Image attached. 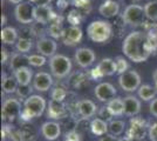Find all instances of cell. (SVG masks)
Returning a JSON list of instances; mask_svg holds the SVG:
<instances>
[{"instance_id":"obj_36","label":"cell","mask_w":157,"mask_h":141,"mask_svg":"<svg viewBox=\"0 0 157 141\" xmlns=\"http://www.w3.org/2000/svg\"><path fill=\"white\" fill-rule=\"evenodd\" d=\"M31 92H32L31 86H20V85L19 87H18V91H17L18 95H19L21 99H25V100H26L27 98L31 96Z\"/></svg>"},{"instance_id":"obj_48","label":"cell","mask_w":157,"mask_h":141,"mask_svg":"<svg viewBox=\"0 0 157 141\" xmlns=\"http://www.w3.org/2000/svg\"><path fill=\"white\" fill-rule=\"evenodd\" d=\"M118 141H131L128 136H124V138H121V139H118Z\"/></svg>"},{"instance_id":"obj_47","label":"cell","mask_w":157,"mask_h":141,"mask_svg":"<svg viewBox=\"0 0 157 141\" xmlns=\"http://www.w3.org/2000/svg\"><path fill=\"white\" fill-rule=\"evenodd\" d=\"M152 79H154V82H157V69L152 74Z\"/></svg>"},{"instance_id":"obj_16","label":"cell","mask_w":157,"mask_h":141,"mask_svg":"<svg viewBox=\"0 0 157 141\" xmlns=\"http://www.w3.org/2000/svg\"><path fill=\"white\" fill-rule=\"evenodd\" d=\"M36 49L41 55L52 58L58 49V44L52 38H40L36 42Z\"/></svg>"},{"instance_id":"obj_49","label":"cell","mask_w":157,"mask_h":141,"mask_svg":"<svg viewBox=\"0 0 157 141\" xmlns=\"http://www.w3.org/2000/svg\"><path fill=\"white\" fill-rule=\"evenodd\" d=\"M28 1L32 2V4H38V5L40 4V0H28Z\"/></svg>"},{"instance_id":"obj_1","label":"cell","mask_w":157,"mask_h":141,"mask_svg":"<svg viewBox=\"0 0 157 141\" xmlns=\"http://www.w3.org/2000/svg\"><path fill=\"white\" fill-rule=\"evenodd\" d=\"M156 48L157 39H152L148 34L140 31L129 33L122 44V52L129 60L136 64L148 60Z\"/></svg>"},{"instance_id":"obj_11","label":"cell","mask_w":157,"mask_h":141,"mask_svg":"<svg viewBox=\"0 0 157 141\" xmlns=\"http://www.w3.org/2000/svg\"><path fill=\"white\" fill-rule=\"evenodd\" d=\"M96 59V55L94 53V51L87 47H81L78 48L75 55H74V60L76 61L78 66L81 68H88L90 67L94 61Z\"/></svg>"},{"instance_id":"obj_27","label":"cell","mask_w":157,"mask_h":141,"mask_svg":"<svg viewBox=\"0 0 157 141\" xmlns=\"http://www.w3.org/2000/svg\"><path fill=\"white\" fill-rule=\"evenodd\" d=\"M18 87H19V82L17 81L14 75L13 76L12 75H10V76L4 75V78H2V91L5 93L6 94L15 93L18 91Z\"/></svg>"},{"instance_id":"obj_4","label":"cell","mask_w":157,"mask_h":141,"mask_svg":"<svg viewBox=\"0 0 157 141\" xmlns=\"http://www.w3.org/2000/svg\"><path fill=\"white\" fill-rule=\"evenodd\" d=\"M49 68L53 76L63 79L72 71V60L63 54H55L49 59Z\"/></svg>"},{"instance_id":"obj_37","label":"cell","mask_w":157,"mask_h":141,"mask_svg":"<svg viewBox=\"0 0 157 141\" xmlns=\"http://www.w3.org/2000/svg\"><path fill=\"white\" fill-rule=\"evenodd\" d=\"M98 118L100 119H102V120L105 121H109L110 122L113 119V114L110 113V111L108 109V107L107 106H103V107L100 108V111H98Z\"/></svg>"},{"instance_id":"obj_34","label":"cell","mask_w":157,"mask_h":141,"mask_svg":"<svg viewBox=\"0 0 157 141\" xmlns=\"http://www.w3.org/2000/svg\"><path fill=\"white\" fill-rule=\"evenodd\" d=\"M115 64H116V69H117V74H123L124 72L128 71V68H129V64H128V61L125 59L124 57H121V55H118L116 57L115 59Z\"/></svg>"},{"instance_id":"obj_21","label":"cell","mask_w":157,"mask_h":141,"mask_svg":"<svg viewBox=\"0 0 157 141\" xmlns=\"http://www.w3.org/2000/svg\"><path fill=\"white\" fill-rule=\"evenodd\" d=\"M98 12L105 18H114L120 12V5L117 1L114 0H105L98 7Z\"/></svg>"},{"instance_id":"obj_10","label":"cell","mask_w":157,"mask_h":141,"mask_svg":"<svg viewBox=\"0 0 157 141\" xmlns=\"http://www.w3.org/2000/svg\"><path fill=\"white\" fill-rule=\"evenodd\" d=\"M117 73L116 69V64L114 59L110 58H105L98 62V65L92 71V76L94 79H100L102 76H110Z\"/></svg>"},{"instance_id":"obj_8","label":"cell","mask_w":157,"mask_h":141,"mask_svg":"<svg viewBox=\"0 0 157 141\" xmlns=\"http://www.w3.org/2000/svg\"><path fill=\"white\" fill-rule=\"evenodd\" d=\"M21 102L19 99L15 98H8L4 101L2 104V111H1V115L2 119L8 122L14 121L18 116L21 115Z\"/></svg>"},{"instance_id":"obj_51","label":"cell","mask_w":157,"mask_h":141,"mask_svg":"<svg viewBox=\"0 0 157 141\" xmlns=\"http://www.w3.org/2000/svg\"><path fill=\"white\" fill-rule=\"evenodd\" d=\"M155 87H156V89H157V82H155Z\"/></svg>"},{"instance_id":"obj_30","label":"cell","mask_w":157,"mask_h":141,"mask_svg":"<svg viewBox=\"0 0 157 141\" xmlns=\"http://www.w3.org/2000/svg\"><path fill=\"white\" fill-rule=\"evenodd\" d=\"M125 129V122L123 120H111L109 122V134L114 136L121 135Z\"/></svg>"},{"instance_id":"obj_7","label":"cell","mask_w":157,"mask_h":141,"mask_svg":"<svg viewBox=\"0 0 157 141\" xmlns=\"http://www.w3.org/2000/svg\"><path fill=\"white\" fill-rule=\"evenodd\" d=\"M149 131V126L147 123V121L143 120L142 118H131L130 119V127L127 132V136L130 140L141 141L145 138V135Z\"/></svg>"},{"instance_id":"obj_6","label":"cell","mask_w":157,"mask_h":141,"mask_svg":"<svg viewBox=\"0 0 157 141\" xmlns=\"http://www.w3.org/2000/svg\"><path fill=\"white\" fill-rule=\"evenodd\" d=\"M118 84L124 92H135L141 87V75L134 69H128L118 76Z\"/></svg>"},{"instance_id":"obj_19","label":"cell","mask_w":157,"mask_h":141,"mask_svg":"<svg viewBox=\"0 0 157 141\" xmlns=\"http://www.w3.org/2000/svg\"><path fill=\"white\" fill-rule=\"evenodd\" d=\"M98 106L93 102L92 100H88V99H85V100H80L78 104V115L81 116V119H85V120H88L93 118L94 115L98 113Z\"/></svg>"},{"instance_id":"obj_32","label":"cell","mask_w":157,"mask_h":141,"mask_svg":"<svg viewBox=\"0 0 157 141\" xmlns=\"http://www.w3.org/2000/svg\"><path fill=\"white\" fill-rule=\"evenodd\" d=\"M33 46V42L29 38H19V40L15 44V48L19 53L26 54L27 52L31 51V48Z\"/></svg>"},{"instance_id":"obj_14","label":"cell","mask_w":157,"mask_h":141,"mask_svg":"<svg viewBox=\"0 0 157 141\" xmlns=\"http://www.w3.org/2000/svg\"><path fill=\"white\" fill-rule=\"evenodd\" d=\"M82 37H83V33H82V29L78 26H69L68 28L63 29L62 32V41L63 44L67 45V46H75L78 45L80 41L82 40Z\"/></svg>"},{"instance_id":"obj_33","label":"cell","mask_w":157,"mask_h":141,"mask_svg":"<svg viewBox=\"0 0 157 141\" xmlns=\"http://www.w3.org/2000/svg\"><path fill=\"white\" fill-rule=\"evenodd\" d=\"M28 64L34 67H41L46 64V57L41 54H31L28 55Z\"/></svg>"},{"instance_id":"obj_44","label":"cell","mask_w":157,"mask_h":141,"mask_svg":"<svg viewBox=\"0 0 157 141\" xmlns=\"http://www.w3.org/2000/svg\"><path fill=\"white\" fill-rule=\"evenodd\" d=\"M11 4H14V5H19L21 2H24V1H26V0H8Z\"/></svg>"},{"instance_id":"obj_9","label":"cell","mask_w":157,"mask_h":141,"mask_svg":"<svg viewBox=\"0 0 157 141\" xmlns=\"http://www.w3.org/2000/svg\"><path fill=\"white\" fill-rule=\"evenodd\" d=\"M14 17L18 22L29 25L34 22V5L29 1H24L14 8Z\"/></svg>"},{"instance_id":"obj_41","label":"cell","mask_w":157,"mask_h":141,"mask_svg":"<svg viewBox=\"0 0 157 141\" xmlns=\"http://www.w3.org/2000/svg\"><path fill=\"white\" fill-rule=\"evenodd\" d=\"M149 108H150V113L155 118H157V98H155L154 100L150 102V106H149Z\"/></svg>"},{"instance_id":"obj_26","label":"cell","mask_w":157,"mask_h":141,"mask_svg":"<svg viewBox=\"0 0 157 141\" xmlns=\"http://www.w3.org/2000/svg\"><path fill=\"white\" fill-rule=\"evenodd\" d=\"M28 64V55L22 53H15L12 55V59H11V62H10V67L11 69L15 72L17 69H19L21 67H26Z\"/></svg>"},{"instance_id":"obj_25","label":"cell","mask_w":157,"mask_h":141,"mask_svg":"<svg viewBox=\"0 0 157 141\" xmlns=\"http://www.w3.org/2000/svg\"><path fill=\"white\" fill-rule=\"evenodd\" d=\"M107 107L110 111L113 116H121L124 114V102L122 98H115L107 104Z\"/></svg>"},{"instance_id":"obj_15","label":"cell","mask_w":157,"mask_h":141,"mask_svg":"<svg viewBox=\"0 0 157 141\" xmlns=\"http://www.w3.org/2000/svg\"><path fill=\"white\" fill-rule=\"evenodd\" d=\"M53 86L52 75L47 72H39L33 78V88L39 92H47Z\"/></svg>"},{"instance_id":"obj_46","label":"cell","mask_w":157,"mask_h":141,"mask_svg":"<svg viewBox=\"0 0 157 141\" xmlns=\"http://www.w3.org/2000/svg\"><path fill=\"white\" fill-rule=\"evenodd\" d=\"M4 25H6V15L5 14L1 15V26H4Z\"/></svg>"},{"instance_id":"obj_35","label":"cell","mask_w":157,"mask_h":141,"mask_svg":"<svg viewBox=\"0 0 157 141\" xmlns=\"http://www.w3.org/2000/svg\"><path fill=\"white\" fill-rule=\"evenodd\" d=\"M66 96H67V91H66L65 88L55 87L52 91V100L60 101V102H62Z\"/></svg>"},{"instance_id":"obj_31","label":"cell","mask_w":157,"mask_h":141,"mask_svg":"<svg viewBox=\"0 0 157 141\" xmlns=\"http://www.w3.org/2000/svg\"><path fill=\"white\" fill-rule=\"evenodd\" d=\"M20 132V139L21 141H33L36 138V133L34 131V128L29 125H25L19 131Z\"/></svg>"},{"instance_id":"obj_50","label":"cell","mask_w":157,"mask_h":141,"mask_svg":"<svg viewBox=\"0 0 157 141\" xmlns=\"http://www.w3.org/2000/svg\"><path fill=\"white\" fill-rule=\"evenodd\" d=\"M63 141H73V140H69V139H65Z\"/></svg>"},{"instance_id":"obj_40","label":"cell","mask_w":157,"mask_h":141,"mask_svg":"<svg viewBox=\"0 0 157 141\" xmlns=\"http://www.w3.org/2000/svg\"><path fill=\"white\" fill-rule=\"evenodd\" d=\"M73 4L78 8H86L89 6V0H73Z\"/></svg>"},{"instance_id":"obj_29","label":"cell","mask_w":157,"mask_h":141,"mask_svg":"<svg viewBox=\"0 0 157 141\" xmlns=\"http://www.w3.org/2000/svg\"><path fill=\"white\" fill-rule=\"evenodd\" d=\"M144 13H145V18L148 20L157 21V1L152 0L149 1L144 5Z\"/></svg>"},{"instance_id":"obj_23","label":"cell","mask_w":157,"mask_h":141,"mask_svg":"<svg viewBox=\"0 0 157 141\" xmlns=\"http://www.w3.org/2000/svg\"><path fill=\"white\" fill-rule=\"evenodd\" d=\"M90 131L94 135H98V136H103V135L108 134L109 132V123L107 121L102 120L100 118H95L90 121Z\"/></svg>"},{"instance_id":"obj_2","label":"cell","mask_w":157,"mask_h":141,"mask_svg":"<svg viewBox=\"0 0 157 141\" xmlns=\"http://www.w3.org/2000/svg\"><path fill=\"white\" fill-rule=\"evenodd\" d=\"M46 105V100L44 96L33 94L24 101V108L20 118L24 121H28L33 118H39L45 113Z\"/></svg>"},{"instance_id":"obj_13","label":"cell","mask_w":157,"mask_h":141,"mask_svg":"<svg viewBox=\"0 0 157 141\" xmlns=\"http://www.w3.org/2000/svg\"><path fill=\"white\" fill-rule=\"evenodd\" d=\"M68 115V108H66L63 102L55 100H49L48 108H47V116L53 120H62Z\"/></svg>"},{"instance_id":"obj_17","label":"cell","mask_w":157,"mask_h":141,"mask_svg":"<svg viewBox=\"0 0 157 141\" xmlns=\"http://www.w3.org/2000/svg\"><path fill=\"white\" fill-rule=\"evenodd\" d=\"M61 125L56 121H46L41 126V134L42 136L49 141L56 140L61 134Z\"/></svg>"},{"instance_id":"obj_45","label":"cell","mask_w":157,"mask_h":141,"mask_svg":"<svg viewBox=\"0 0 157 141\" xmlns=\"http://www.w3.org/2000/svg\"><path fill=\"white\" fill-rule=\"evenodd\" d=\"M52 2V0H40L39 5H49Z\"/></svg>"},{"instance_id":"obj_5","label":"cell","mask_w":157,"mask_h":141,"mask_svg":"<svg viewBox=\"0 0 157 141\" xmlns=\"http://www.w3.org/2000/svg\"><path fill=\"white\" fill-rule=\"evenodd\" d=\"M124 24H128L129 26L138 27L142 26L145 19V13H144V7L137 4H131L125 7V10L121 17Z\"/></svg>"},{"instance_id":"obj_38","label":"cell","mask_w":157,"mask_h":141,"mask_svg":"<svg viewBox=\"0 0 157 141\" xmlns=\"http://www.w3.org/2000/svg\"><path fill=\"white\" fill-rule=\"evenodd\" d=\"M62 32H63V31L61 29L59 22H52V24H51V27H49V34H51L52 37H55V38L61 37V35H62Z\"/></svg>"},{"instance_id":"obj_43","label":"cell","mask_w":157,"mask_h":141,"mask_svg":"<svg viewBox=\"0 0 157 141\" xmlns=\"http://www.w3.org/2000/svg\"><path fill=\"white\" fill-rule=\"evenodd\" d=\"M7 60H8V52L6 48H2L1 49V64H6Z\"/></svg>"},{"instance_id":"obj_12","label":"cell","mask_w":157,"mask_h":141,"mask_svg":"<svg viewBox=\"0 0 157 141\" xmlns=\"http://www.w3.org/2000/svg\"><path fill=\"white\" fill-rule=\"evenodd\" d=\"M116 88L109 82H101L94 89V94L101 102H109L116 96Z\"/></svg>"},{"instance_id":"obj_3","label":"cell","mask_w":157,"mask_h":141,"mask_svg":"<svg viewBox=\"0 0 157 141\" xmlns=\"http://www.w3.org/2000/svg\"><path fill=\"white\" fill-rule=\"evenodd\" d=\"M88 38L93 42L103 44L107 42L113 35V26L109 21L105 20H94L87 27Z\"/></svg>"},{"instance_id":"obj_18","label":"cell","mask_w":157,"mask_h":141,"mask_svg":"<svg viewBox=\"0 0 157 141\" xmlns=\"http://www.w3.org/2000/svg\"><path fill=\"white\" fill-rule=\"evenodd\" d=\"M54 18L52 7L49 5H35L34 6V20L38 24L46 25Z\"/></svg>"},{"instance_id":"obj_24","label":"cell","mask_w":157,"mask_h":141,"mask_svg":"<svg viewBox=\"0 0 157 141\" xmlns=\"http://www.w3.org/2000/svg\"><path fill=\"white\" fill-rule=\"evenodd\" d=\"M1 41L5 45H14L17 44L18 39V31L11 26H6L1 29Z\"/></svg>"},{"instance_id":"obj_42","label":"cell","mask_w":157,"mask_h":141,"mask_svg":"<svg viewBox=\"0 0 157 141\" xmlns=\"http://www.w3.org/2000/svg\"><path fill=\"white\" fill-rule=\"evenodd\" d=\"M100 141H118V138L111 134H105L103 136H101Z\"/></svg>"},{"instance_id":"obj_39","label":"cell","mask_w":157,"mask_h":141,"mask_svg":"<svg viewBox=\"0 0 157 141\" xmlns=\"http://www.w3.org/2000/svg\"><path fill=\"white\" fill-rule=\"evenodd\" d=\"M148 136H149L150 141H157V122H154L149 126Z\"/></svg>"},{"instance_id":"obj_22","label":"cell","mask_w":157,"mask_h":141,"mask_svg":"<svg viewBox=\"0 0 157 141\" xmlns=\"http://www.w3.org/2000/svg\"><path fill=\"white\" fill-rule=\"evenodd\" d=\"M13 75L15 76L17 81L19 82L20 86H29L31 81L33 80V72L28 66L17 69L13 73Z\"/></svg>"},{"instance_id":"obj_28","label":"cell","mask_w":157,"mask_h":141,"mask_svg":"<svg viewBox=\"0 0 157 141\" xmlns=\"http://www.w3.org/2000/svg\"><path fill=\"white\" fill-rule=\"evenodd\" d=\"M156 89L150 85H141V87L137 89V95L141 100L152 101L156 96Z\"/></svg>"},{"instance_id":"obj_20","label":"cell","mask_w":157,"mask_h":141,"mask_svg":"<svg viewBox=\"0 0 157 141\" xmlns=\"http://www.w3.org/2000/svg\"><path fill=\"white\" fill-rule=\"evenodd\" d=\"M124 114L127 116H136L141 112V101L135 95H128L123 99Z\"/></svg>"}]
</instances>
